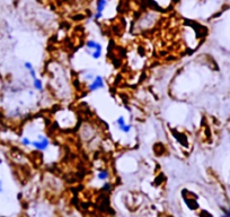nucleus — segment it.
Wrapping results in <instances>:
<instances>
[{
    "instance_id": "f257e3e1",
    "label": "nucleus",
    "mask_w": 230,
    "mask_h": 217,
    "mask_svg": "<svg viewBox=\"0 0 230 217\" xmlns=\"http://www.w3.org/2000/svg\"><path fill=\"white\" fill-rule=\"evenodd\" d=\"M31 146L39 151H46L47 148L50 147V140L47 137L39 134V135H37V138L35 140H32Z\"/></svg>"
},
{
    "instance_id": "f03ea898",
    "label": "nucleus",
    "mask_w": 230,
    "mask_h": 217,
    "mask_svg": "<svg viewBox=\"0 0 230 217\" xmlns=\"http://www.w3.org/2000/svg\"><path fill=\"white\" fill-rule=\"evenodd\" d=\"M104 87H105V83H104V78L101 75H96L88 85V89L90 92H96V91H99Z\"/></svg>"
},
{
    "instance_id": "7ed1b4c3",
    "label": "nucleus",
    "mask_w": 230,
    "mask_h": 217,
    "mask_svg": "<svg viewBox=\"0 0 230 217\" xmlns=\"http://www.w3.org/2000/svg\"><path fill=\"white\" fill-rule=\"evenodd\" d=\"M109 5V1L107 0H97V5H96V14H95V18L98 19L103 16V11Z\"/></svg>"
},
{
    "instance_id": "20e7f679",
    "label": "nucleus",
    "mask_w": 230,
    "mask_h": 217,
    "mask_svg": "<svg viewBox=\"0 0 230 217\" xmlns=\"http://www.w3.org/2000/svg\"><path fill=\"white\" fill-rule=\"evenodd\" d=\"M86 50H87V52H89V51H92V50H103V46L102 44L99 42H97L96 40H88L87 42H86Z\"/></svg>"
},
{
    "instance_id": "39448f33",
    "label": "nucleus",
    "mask_w": 230,
    "mask_h": 217,
    "mask_svg": "<svg viewBox=\"0 0 230 217\" xmlns=\"http://www.w3.org/2000/svg\"><path fill=\"white\" fill-rule=\"evenodd\" d=\"M33 86L34 88L36 89V91H39V92H42L43 91V82L41 79L37 78V77L33 79Z\"/></svg>"
},
{
    "instance_id": "423d86ee",
    "label": "nucleus",
    "mask_w": 230,
    "mask_h": 217,
    "mask_svg": "<svg viewBox=\"0 0 230 217\" xmlns=\"http://www.w3.org/2000/svg\"><path fill=\"white\" fill-rule=\"evenodd\" d=\"M109 173L106 170H102V171H99L98 173H97V179L101 181H106L107 179H109Z\"/></svg>"
},
{
    "instance_id": "0eeeda50",
    "label": "nucleus",
    "mask_w": 230,
    "mask_h": 217,
    "mask_svg": "<svg viewBox=\"0 0 230 217\" xmlns=\"http://www.w3.org/2000/svg\"><path fill=\"white\" fill-rule=\"evenodd\" d=\"M118 130L120 131H122L123 134H130L132 130V126L131 125H128V123H124L123 126H121V127H117Z\"/></svg>"
},
{
    "instance_id": "6e6552de",
    "label": "nucleus",
    "mask_w": 230,
    "mask_h": 217,
    "mask_svg": "<svg viewBox=\"0 0 230 217\" xmlns=\"http://www.w3.org/2000/svg\"><path fill=\"white\" fill-rule=\"evenodd\" d=\"M31 143H32V140H31L27 136H23V137H22V139H20V144L23 145V146H25V147H27V146H31Z\"/></svg>"
},
{
    "instance_id": "1a4fd4ad",
    "label": "nucleus",
    "mask_w": 230,
    "mask_h": 217,
    "mask_svg": "<svg viewBox=\"0 0 230 217\" xmlns=\"http://www.w3.org/2000/svg\"><path fill=\"white\" fill-rule=\"evenodd\" d=\"M115 123L117 125V127H121V126H123L124 123H126L125 122V119H124V117H118L117 119H116V121H115Z\"/></svg>"
},
{
    "instance_id": "9d476101",
    "label": "nucleus",
    "mask_w": 230,
    "mask_h": 217,
    "mask_svg": "<svg viewBox=\"0 0 230 217\" xmlns=\"http://www.w3.org/2000/svg\"><path fill=\"white\" fill-rule=\"evenodd\" d=\"M103 190L104 191H109V190H111V183H109V181L106 180V181H104V184H103V188H102Z\"/></svg>"
},
{
    "instance_id": "9b49d317",
    "label": "nucleus",
    "mask_w": 230,
    "mask_h": 217,
    "mask_svg": "<svg viewBox=\"0 0 230 217\" xmlns=\"http://www.w3.org/2000/svg\"><path fill=\"white\" fill-rule=\"evenodd\" d=\"M24 67H25V69H27V70H31V69H33V68H34L33 63L30 62V61H26V62L24 63Z\"/></svg>"
},
{
    "instance_id": "f8f14e48",
    "label": "nucleus",
    "mask_w": 230,
    "mask_h": 217,
    "mask_svg": "<svg viewBox=\"0 0 230 217\" xmlns=\"http://www.w3.org/2000/svg\"><path fill=\"white\" fill-rule=\"evenodd\" d=\"M94 77H95V76L92 75V74H85V79H86V80H90V82H92V79H94Z\"/></svg>"
},
{
    "instance_id": "ddd939ff",
    "label": "nucleus",
    "mask_w": 230,
    "mask_h": 217,
    "mask_svg": "<svg viewBox=\"0 0 230 217\" xmlns=\"http://www.w3.org/2000/svg\"><path fill=\"white\" fill-rule=\"evenodd\" d=\"M2 192H3V182L0 180V194H2Z\"/></svg>"
}]
</instances>
